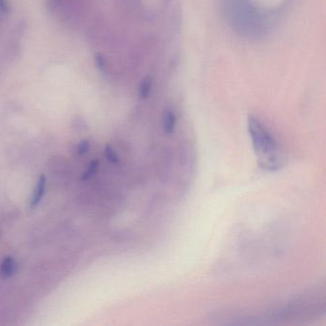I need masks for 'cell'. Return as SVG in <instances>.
<instances>
[{
  "instance_id": "cell-1",
  "label": "cell",
  "mask_w": 326,
  "mask_h": 326,
  "mask_svg": "<svg viewBox=\"0 0 326 326\" xmlns=\"http://www.w3.org/2000/svg\"><path fill=\"white\" fill-rule=\"evenodd\" d=\"M248 131L258 163L267 170H276L284 163L283 153L271 132L258 118L248 117Z\"/></svg>"
},
{
  "instance_id": "cell-2",
  "label": "cell",
  "mask_w": 326,
  "mask_h": 326,
  "mask_svg": "<svg viewBox=\"0 0 326 326\" xmlns=\"http://www.w3.org/2000/svg\"><path fill=\"white\" fill-rule=\"evenodd\" d=\"M225 12L230 25L242 36L254 38L264 33L262 16L246 0H227Z\"/></svg>"
},
{
  "instance_id": "cell-3",
  "label": "cell",
  "mask_w": 326,
  "mask_h": 326,
  "mask_svg": "<svg viewBox=\"0 0 326 326\" xmlns=\"http://www.w3.org/2000/svg\"><path fill=\"white\" fill-rule=\"evenodd\" d=\"M177 124L176 115L172 110L168 109L164 112L163 119H162V126L163 130L166 134L174 133Z\"/></svg>"
},
{
  "instance_id": "cell-4",
  "label": "cell",
  "mask_w": 326,
  "mask_h": 326,
  "mask_svg": "<svg viewBox=\"0 0 326 326\" xmlns=\"http://www.w3.org/2000/svg\"><path fill=\"white\" fill-rule=\"evenodd\" d=\"M46 186H47V180H46V177H45L44 175H42V176L38 178V185H36V190H34L33 198H32V200H31V208H36V206H38V205L42 202L44 194H45Z\"/></svg>"
},
{
  "instance_id": "cell-5",
  "label": "cell",
  "mask_w": 326,
  "mask_h": 326,
  "mask_svg": "<svg viewBox=\"0 0 326 326\" xmlns=\"http://www.w3.org/2000/svg\"><path fill=\"white\" fill-rule=\"evenodd\" d=\"M18 270V264L12 256H7L2 261L0 266V274L4 278H9L14 274Z\"/></svg>"
},
{
  "instance_id": "cell-6",
  "label": "cell",
  "mask_w": 326,
  "mask_h": 326,
  "mask_svg": "<svg viewBox=\"0 0 326 326\" xmlns=\"http://www.w3.org/2000/svg\"><path fill=\"white\" fill-rule=\"evenodd\" d=\"M152 91V80L150 78H144L139 86V95L141 98H148Z\"/></svg>"
},
{
  "instance_id": "cell-7",
  "label": "cell",
  "mask_w": 326,
  "mask_h": 326,
  "mask_svg": "<svg viewBox=\"0 0 326 326\" xmlns=\"http://www.w3.org/2000/svg\"><path fill=\"white\" fill-rule=\"evenodd\" d=\"M106 156L112 164H118L120 162L119 156L110 146H106Z\"/></svg>"
},
{
  "instance_id": "cell-8",
  "label": "cell",
  "mask_w": 326,
  "mask_h": 326,
  "mask_svg": "<svg viewBox=\"0 0 326 326\" xmlns=\"http://www.w3.org/2000/svg\"><path fill=\"white\" fill-rule=\"evenodd\" d=\"M98 161H93V162H91V164H90V166H89V168H88V170H87L86 172V174H84V176H82V179L84 180H86V179H88V178H90L93 174H95L96 172H97V170H98Z\"/></svg>"
},
{
  "instance_id": "cell-9",
  "label": "cell",
  "mask_w": 326,
  "mask_h": 326,
  "mask_svg": "<svg viewBox=\"0 0 326 326\" xmlns=\"http://www.w3.org/2000/svg\"><path fill=\"white\" fill-rule=\"evenodd\" d=\"M90 148V144L88 141H82L80 144H78V153L80 155H84L88 152Z\"/></svg>"
},
{
  "instance_id": "cell-10",
  "label": "cell",
  "mask_w": 326,
  "mask_h": 326,
  "mask_svg": "<svg viewBox=\"0 0 326 326\" xmlns=\"http://www.w3.org/2000/svg\"><path fill=\"white\" fill-rule=\"evenodd\" d=\"M97 64H98L100 69H104V68L106 64H104V58L102 56H98V58H97Z\"/></svg>"
},
{
  "instance_id": "cell-11",
  "label": "cell",
  "mask_w": 326,
  "mask_h": 326,
  "mask_svg": "<svg viewBox=\"0 0 326 326\" xmlns=\"http://www.w3.org/2000/svg\"><path fill=\"white\" fill-rule=\"evenodd\" d=\"M7 1L6 0H0V9L5 11L7 9Z\"/></svg>"
}]
</instances>
